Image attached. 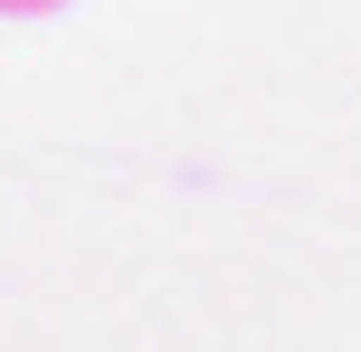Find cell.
<instances>
[{
  "label": "cell",
  "instance_id": "1",
  "mask_svg": "<svg viewBox=\"0 0 361 352\" xmlns=\"http://www.w3.org/2000/svg\"><path fill=\"white\" fill-rule=\"evenodd\" d=\"M0 10H57V0H0Z\"/></svg>",
  "mask_w": 361,
  "mask_h": 352
}]
</instances>
